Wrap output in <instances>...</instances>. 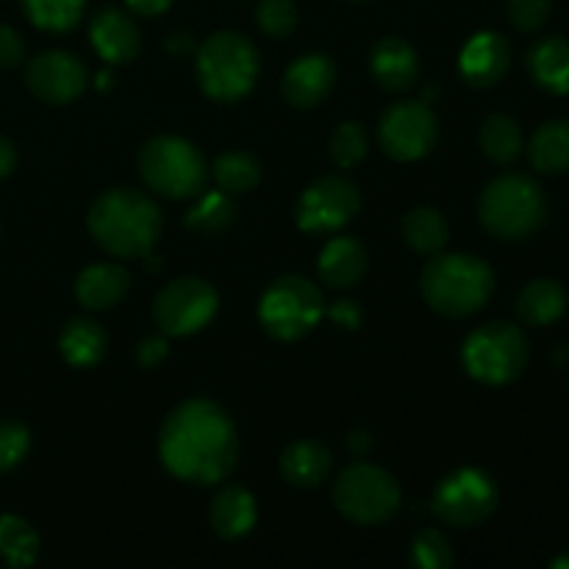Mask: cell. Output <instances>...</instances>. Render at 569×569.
Masks as SVG:
<instances>
[{"label":"cell","mask_w":569,"mask_h":569,"mask_svg":"<svg viewBox=\"0 0 569 569\" xmlns=\"http://www.w3.org/2000/svg\"><path fill=\"white\" fill-rule=\"evenodd\" d=\"M159 453L178 481L211 487L237 467V428L211 400H187L161 426Z\"/></svg>","instance_id":"1"},{"label":"cell","mask_w":569,"mask_h":569,"mask_svg":"<svg viewBox=\"0 0 569 569\" xmlns=\"http://www.w3.org/2000/svg\"><path fill=\"white\" fill-rule=\"evenodd\" d=\"M87 226L106 253L139 259L159 242L161 211L139 189H109L92 203Z\"/></svg>","instance_id":"2"},{"label":"cell","mask_w":569,"mask_h":569,"mask_svg":"<svg viewBox=\"0 0 569 569\" xmlns=\"http://www.w3.org/2000/svg\"><path fill=\"white\" fill-rule=\"evenodd\" d=\"M495 272L483 259L470 253H448L428 261L422 270V298L445 317H470L489 303Z\"/></svg>","instance_id":"3"},{"label":"cell","mask_w":569,"mask_h":569,"mask_svg":"<svg viewBox=\"0 0 569 569\" xmlns=\"http://www.w3.org/2000/svg\"><path fill=\"white\" fill-rule=\"evenodd\" d=\"M483 228L506 242L531 239L548 220L545 189L526 172H503L495 178L478 203Z\"/></svg>","instance_id":"4"},{"label":"cell","mask_w":569,"mask_h":569,"mask_svg":"<svg viewBox=\"0 0 569 569\" xmlns=\"http://www.w3.org/2000/svg\"><path fill=\"white\" fill-rule=\"evenodd\" d=\"M198 78L203 92L220 103H233L253 89L259 78V53L237 31L211 33L198 48Z\"/></svg>","instance_id":"5"},{"label":"cell","mask_w":569,"mask_h":569,"mask_svg":"<svg viewBox=\"0 0 569 569\" xmlns=\"http://www.w3.org/2000/svg\"><path fill=\"white\" fill-rule=\"evenodd\" d=\"M528 359H531V345L526 331L515 322H487L476 328L461 348L465 370L489 387L517 381L526 372Z\"/></svg>","instance_id":"6"},{"label":"cell","mask_w":569,"mask_h":569,"mask_svg":"<svg viewBox=\"0 0 569 569\" xmlns=\"http://www.w3.org/2000/svg\"><path fill=\"white\" fill-rule=\"evenodd\" d=\"M139 176L161 198L187 200L203 192L209 164L187 139L156 137L139 153Z\"/></svg>","instance_id":"7"},{"label":"cell","mask_w":569,"mask_h":569,"mask_svg":"<svg viewBox=\"0 0 569 569\" xmlns=\"http://www.w3.org/2000/svg\"><path fill=\"white\" fill-rule=\"evenodd\" d=\"M326 315L322 292L303 276H283L267 287L259 303V320L272 339L295 342L306 337Z\"/></svg>","instance_id":"8"},{"label":"cell","mask_w":569,"mask_h":569,"mask_svg":"<svg viewBox=\"0 0 569 569\" xmlns=\"http://www.w3.org/2000/svg\"><path fill=\"white\" fill-rule=\"evenodd\" d=\"M333 503L359 526H383L400 509V487L395 476L376 465H350L333 487Z\"/></svg>","instance_id":"9"},{"label":"cell","mask_w":569,"mask_h":569,"mask_svg":"<svg viewBox=\"0 0 569 569\" xmlns=\"http://www.w3.org/2000/svg\"><path fill=\"white\" fill-rule=\"evenodd\" d=\"M498 483L476 467H461L439 481L433 489L431 511L453 528H476L498 509Z\"/></svg>","instance_id":"10"},{"label":"cell","mask_w":569,"mask_h":569,"mask_svg":"<svg viewBox=\"0 0 569 569\" xmlns=\"http://www.w3.org/2000/svg\"><path fill=\"white\" fill-rule=\"evenodd\" d=\"M220 295L203 278H178L153 300V320L164 337H189L214 320Z\"/></svg>","instance_id":"11"},{"label":"cell","mask_w":569,"mask_h":569,"mask_svg":"<svg viewBox=\"0 0 569 569\" xmlns=\"http://www.w3.org/2000/svg\"><path fill=\"white\" fill-rule=\"evenodd\" d=\"M361 209V194L350 178L322 176L300 194L295 220L306 233H333L348 226Z\"/></svg>","instance_id":"12"},{"label":"cell","mask_w":569,"mask_h":569,"mask_svg":"<svg viewBox=\"0 0 569 569\" xmlns=\"http://www.w3.org/2000/svg\"><path fill=\"white\" fill-rule=\"evenodd\" d=\"M437 137L439 122L422 100L392 106L378 126V142H381L383 153L395 161L422 159L433 150Z\"/></svg>","instance_id":"13"},{"label":"cell","mask_w":569,"mask_h":569,"mask_svg":"<svg viewBox=\"0 0 569 569\" xmlns=\"http://www.w3.org/2000/svg\"><path fill=\"white\" fill-rule=\"evenodd\" d=\"M26 83L44 103H70L87 87V67L76 53L67 50H44L33 56L26 67Z\"/></svg>","instance_id":"14"},{"label":"cell","mask_w":569,"mask_h":569,"mask_svg":"<svg viewBox=\"0 0 569 569\" xmlns=\"http://www.w3.org/2000/svg\"><path fill=\"white\" fill-rule=\"evenodd\" d=\"M511 67V44L503 33L481 31L465 44L459 56V70L470 87L487 89L503 81Z\"/></svg>","instance_id":"15"},{"label":"cell","mask_w":569,"mask_h":569,"mask_svg":"<svg viewBox=\"0 0 569 569\" xmlns=\"http://www.w3.org/2000/svg\"><path fill=\"white\" fill-rule=\"evenodd\" d=\"M333 83H337V67L328 56H300L283 76V98L295 109H315L333 92Z\"/></svg>","instance_id":"16"},{"label":"cell","mask_w":569,"mask_h":569,"mask_svg":"<svg viewBox=\"0 0 569 569\" xmlns=\"http://www.w3.org/2000/svg\"><path fill=\"white\" fill-rule=\"evenodd\" d=\"M89 39H92L100 59H106L109 64H126V61L137 59L139 48H142V37H139L137 22H133L122 9H114V6L100 9L98 14L92 17Z\"/></svg>","instance_id":"17"},{"label":"cell","mask_w":569,"mask_h":569,"mask_svg":"<svg viewBox=\"0 0 569 569\" xmlns=\"http://www.w3.org/2000/svg\"><path fill=\"white\" fill-rule=\"evenodd\" d=\"M372 78L381 83L387 92H406L417 83L420 76V59L417 50L400 37H383L376 42L370 53Z\"/></svg>","instance_id":"18"},{"label":"cell","mask_w":569,"mask_h":569,"mask_svg":"<svg viewBox=\"0 0 569 569\" xmlns=\"http://www.w3.org/2000/svg\"><path fill=\"white\" fill-rule=\"evenodd\" d=\"M526 67L533 83L550 94H569V39L545 37L531 44L526 56Z\"/></svg>","instance_id":"19"},{"label":"cell","mask_w":569,"mask_h":569,"mask_svg":"<svg viewBox=\"0 0 569 569\" xmlns=\"http://www.w3.org/2000/svg\"><path fill=\"white\" fill-rule=\"evenodd\" d=\"M367 264H370V259H367L365 244L350 237H337L322 248L317 270L328 287L350 289L365 278Z\"/></svg>","instance_id":"20"},{"label":"cell","mask_w":569,"mask_h":569,"mask_svg":"<svg viewBox=\"0 0 569 569\" xmlns=\"http://www.w3.org/2000/svg\"><path fill=\"white\" fill-rule=\"evenodd\" d=\"M131 278L128 270L120 264H92L78 276L76 295L87 309L106 311L114 309L122 298L128 295Z\"/></svg>","instance_id":"21"},{"label":"cell","mask_w":569,"mask_h":569,"mask_svg":"<svg viewBox=\"0 0 569 569\" xmlns=\"http://www.w3.org/2000/svg\"><path fill=\"white\" fill-rule=\"evenodd\" d=\"M331 450L320 442H311V439H300V442L289 445L281 453L283 481L298 489L320 487L328 478V472H331Z\"/></svg>","instance_id":"22"},{"label":"cell","mask_w":569,"mask_h":569,"mask_svg":"<svg viewBox=\"0 0 569 569\" xmlns=\"http://www.w3.org/2000/svg\"><path fill=\"white\" fill-rule=\"evenodd\" d=\"M569 306V295L565 283L556 281V278H537V281L528 283L526 289L517 298V315L526 326H553L556 320L565 317Z\"/></svg>","instance_id":"23"},{"label":"cell","mask_w":569,"mask_h":569,"mask_svg":"<svg viewBox=\"0 0 569 569\" xmlns=\"http://www.w3.org/2000/svg\"><path fill=\"white\" fill-rule=\"evenodd\" d=\"M211 528L222 539H242L256 526V500L244 487H226L211 503Z\"/></svg>","instance_id":"24"},{"label":"cell","mask_w":569,"mask_h":569,"mask_svg":"<svg viewBox=\"0 0 569 569\" xmlns=\"http://www.w3.org/2000/svg\"><path fill=\"white\" fill-rule=\"evenodd\" d=\"M531 167L542 176H561L569 172V120H550L533 131L528 142Z\"/></svg>","instance_id":"25"},{"label":"cell","mask_w":569,"mask_h":569,"mask_svg":"<svg viewBox=\"0 0 569 569\" xmlns=\"http://www.w3.org/2000/svg\"><path fill=\"white\" fill-rule=\"evenodd\" d=\"M106 348H109V337L100 328V322L76 317V320H70L61 328L59 350L67 365L94 367L106 356Z\"/></svg>","instance_id":"26"},{"label":"cell","mask_w":569,"mask_h":569,"mask_svg":"<svg viewBox=\"0 0 569 569\" xmlns=\"http://www.w3.org/2000/svg\"><path fill=\"white\" fill-rule=\"evenodd\" d=\"M403 237L409 248L420 256H437L450 239L448 220L431 206H417L403 217Z\"/></svg>","instance_id":"27"},{"label":"cell","mask_w":569,"mask_h":569,"mask_svg":"<svg viewBox=\"0 0 569 569\" xmlns=\"http://www.w3.org/2000/svg\"><path fill=\"white\" fill-rule=\"evenodd\" d=\"M478 139H481L487 159H492L495 164H511L522 153V128L509 114H489L481 122Z\"/></svg>","instance_id":"28"},{"label":"cell","mask_w":569,"mask_h":569,"mask_svg":"<svg viewBox=\"0 0 569 569\" xmlns=\"http://www.w3.org/2000/svg\"><path fill=\"white\" fill-rule=\"evenodd\" d=\"M0 556L9 567L26 569L39 556V533L28 520L17 515L0 517Z\"/></svg>","instance_id":"29"},{"label":"cell","mask_w":569,"mask_h":569,"mask_svg":"<svg viewBox=\"0 0 569 569\" xmlns=\"http://www.w3.org/2000/svg\"><path fill=\"white\" fill-rule=\"evenodd\" d=\"M233 217H237V209H233L231 194L214 189V192H206L194 200V206L187 214V228L203 233V237H217V233H222L231 226Z\"/></svg>","instance_id":"30"},{"label":"cell","mask_w":569,"mask_h":569,"mask_svg":"<svg viewBox=\"0 0 569 569\" xmlns=\"http://www.w3.org/2000/svg\"><path fill=\"white\" fill-rule=\"evenodd\" d=\"M214 178L222 192L242 194L261 181V164L256 156L244 153V150H231L214 161Z\"/></svg>","instance_id":"31"},{"label":"cell","mask_w":569,"mask_h":569,"mask_svg":"<svg viewBox=\"0 0 569 569\" xmlns=\"http://www.w3.org/2000/svg\"><path fill=\"white\" fill-rule=\"evenodd\" d=\"M28 20L42 31H70L81 22L87 0H20Z\"/></svg>","instance_id":"32"},{"label":"cell","mask_w":569,"mask_h":569,"mask_svg":"<svg viewBox=\"0 0 569 569\" xmlns=\"http://www.w3.org/2000/svg\"><path fill=\"white\" fill-rule=\"evenodd\" d=\"M328 150H331V159L337 167H342V170L356 167L367 156L365 126H361V122H342V126L331 133Z\"/></svg>","instance_id":"33"},{"label":"cell","mask_w":569,"mask_h":569,"mask_svg":"<svg viewBox=\"0 0 569 569\" xmlns=\"http://www.w3.org/2000/svg\"><path fill=\"white\" fill-rule=\"evenodd\" d=\"M411 565L420 569H448L453 565V548L448 537L433 528H426L411 542Z\"/></svg>","instance_id":"34"},{"label":"cell","mask_w":569,"mask_h":569,"mask_svg":"<svg viewBox=\"0 0 569 569\" xmlns=\"http://www.w3.org/2000/svg\"><path fill=\"white\" fill-rule=\"evenodd\" d=\"M256 22L272 39H283L298 28V6L292 0H261Z\"/></svg>","instance_id":"35"},{"label":"cell","mask_w":569,"mask_h":569,"mask_svg":"<svg viewBox=\"0 0 569 569\" xmlns=\"http://www.w3.org/2000/svg\"><path fill=\"white\" fill-rule=\"evenodd\" d=\"M31 433L20 422H0V472H9L26 459Z\"/></svg>","instance_id":"36"},{"label":"cell","mask_w":569,"mask_h":569,"mask_svg":"<svg viewBox=\"0 0 569 569\" xmlns=\"http://www.w3.org/2000/svg\"><path fill=\"white\" fill-rule=\"evenodd\" d=\"M553 0H509V20L517 31L533 33L548 22Z\"/></svg>","instance_id":"37"},{"label":"cell","mask_w":569,"mask_h":569,"mask_svg":"<svg viewBox=\"0 0 569 569\" xmlns=\"http://www.w3.org/2000/svg\"><path fill=\"white\" fill-rule=\"evenodd\" d=\"M26 59V42L9 26H0V67H17Z\"/></svg>","instance_id":"38"},{"label":"cell","mask_w":569,"mask_h":569,"mask_svg":"<svg viewBox=\"0 0 569 569\" xmlns=\"http://www.w3.org/2000/svg\"><path fill=\"white\" fill-rule=\"evenodd\" d=\"M167 353H170V348H167L164 337H148L139 342L137 361L144 367V370H153V367H159L161 361L167 359Z\"/></svg>","instance_id":"39"},{"label":"cell","mask_w":569,"mask_h":569,"mask_svg":"<svg viewBox=\"0 0 569 569\" xmlns=\"http://www.w3.org/2000/svg\"><path fill=\"white\" fill-rule=\"evenodd\" d=\"M328 317H331L339 328H350V331L361 326V309L353 300H337V303L328 309Z\"/></svg>","instance_id":"40"},{"label":"cell","mask_w":569,"mask_h":569,"mask_svg":"<svg viewBox=\"0 0 569 569\" xmlns=\"http://www.w3.org/2000/svg\"><path fill=\"white\" fill-rule=\"evenodd\" d=\"M128 9L133 11V14H144V17H156L161 14V11L170 9L172 0H126Z\"/></svg>","instance_id":"41"},{"label":"cell","mask_w":569,"mask_h":569,"mask_svg":"<svg viewBox=\"0 0 569 569\" xmlns=\"http://www.w3.org/2000/svg\"><path fill=\"white\" fill-rule=\"evenodd\" d=\"M14 164H17V148L11 144V139L0 137V181L11 176Z\"/></svg>","instance_id":"42"},{"label":"cell","mask_w":569,"mask_h":569,"mask_svg":"<svg viewBox=\"0 0 569 569\" xmlns=\"http://www.w3.org/2000/svg\"><path fill=\"white\" fill-rule=\"evenodd\" d=\"M348 450L353 456H367L372 450V433H367V431H353L348 437Z\"/></svg>","instance_id":"43"},{"label":"cell","mask_w":569,"mask_h":569,"mask_svg":"<svg viewBox=\"0 0 569 569\" xmlns=\"http://www.w3.org/2000/svg\"><path fill=\"white\" fill-rule=\"evenodd\" d=\"M167 50H170L172 56H181V59H183V56L192 53L194 42L187 37V33H176L172 39H167Z\"/></svg>","instance_id":"44"},{"label":"cell","mask_w":569,"mask_h":569,"mask_svg":"<svg viewBox=\"0 0 569 569\" xmlns=\"http://www.w3.org/2000/svg\"><path fill=\"white\" fill-rule=\"evenodd\" d=\"M553 361H559V365H565V361H569V345H559V348H556Z\"/></svg>","instance_id":"45"},{"label":"cell","mask_w":569,"mask_h":569,"mask_svg":"<svg viewBox=\"0 0 569 569\" xmlns=\"http://www.w3.org/2000/svg\"><path fill=\"white\" fill-rule=\"evenodd\" d=\"M144 267H148V270H153V272H159V270H161V261H159V256H153V253H148V256H144Z\"/></svg>","instance_id":"46"},{"label":"cell","mask_w":569,"mask_h":569,"mask_svg":"<svg viewBox=\"0 0 569 569\" xmlns=\"http://www.w3.org/2000/svg\"><path fill=\"white\" fill-rule=\"evenodd\" d=\"M550 567H553V569H569V553H561L559 559L550 561Z\"/></svg>","instance_id":"47"},{"label":"cell","mask_w":569,"mask_h":569,"mask_svg":"<svg viewBox=\"0 0 569 569\" xmlns=\"http://www.w3.org/2000/svg\"><path fill=\"white\" fill-rule=\"evenodd\" d=\"M109 83H111V76H109V72H100V76H98V87H100V89H106V87H109Z\"/></svg>","instance_id":"48"}]
</instances>
